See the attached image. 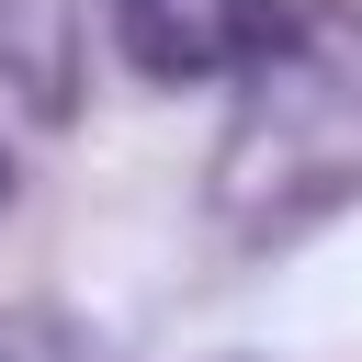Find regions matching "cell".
I'll use <instances>...</instances> for the list:
<instances>
[{
  "mask_svg": "<svg viewBox=\"0 0 362 362\" xmlns=\"http://www.w3.org/2000/svg\"><path fill=\"white\" fill-rule=\"evenodd\" d=\"M339 204H362V0H283L272 45L238 68L204 215L238 249H283Z\"/></svg>",
  "mask_w": 362,
  "mask_h": 362,
  "instance_id": "6da1fadb",
  "label": "cell"
},
{
  "mask_svg": "<svg viewBox=\"0 0 362 362\" xmlns=\"http://www.w3.org/2000/svg\"><path fill=\"white\" fill-rule=\"evenodd\" d=\"M283 0H113V45L136 79H238L272 45Z\"/></svg>",
  "mask_w": 362,
  "mask_h": 362,
  "instance_id": "7a4b0ae2",
  "label": "cell"
},
{
  "mask_svg": "<svg viewBox=\"0 0 362 362\" xmlns=\"http://www.w3.org/2000/svg\"><path fill=\"white\" fill-rule=\"evenodd\" d=\"M0 181H11V170H0Z\"/></svg>",
  "mask_w": 362,
  "mask_h": 362,
  "instance_id": "3957f363",
  "label": "cell"
}]
</instances>
